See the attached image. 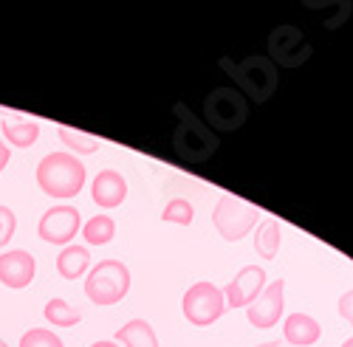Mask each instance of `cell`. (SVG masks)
Returning <instances> with one entry per match:
<instances>
[{
    "mask_svg": "<svg viewBox=\"0 0 353 347\" xmlns=\"http://www.w3.org/2000/svg\"><path fill=\"white\" fill-rule=\"evenodd\" d=\"M3 136L12 147L26 150L40 138V125L37 122H3Z\"/></svg>",
    "mask_w": 353,
    "mask_h": 347,
    "instance_id": "19",
    "label": "cell"
},
{
    "mask_svg": "<svg viewBox=\"0 0 353 347\" xmlns=\"http://www.w3.org/2000/svg\"><path fill=\"white\" fill-rule=\"evenodd\" d=\"M130 291V269L119 260H102L85 280V297L91 299L97 308H110L122 302Z\"/></svg>",
    "mask_w": 353,
    "mask_h": 347,
    "instance_id": "5",
    "label": "cell"
},
{
    "mask_svg": "<svg viewBox=\"0 0 353 347\" xmlns=\"http://www.w3.org/2000/svg\"><path fill=\"white\" fill-rule=\"evenodd\" d=\"M9 158H12V150L6 147V144H3V141H0V172H3V167L9 164Z\"/></svg>",
    "mask_w": 353,
    "mask_h": 347,
    "instance_id": "26",
    "label": "cell"
},
{
    "mask_svg": "<svg viewBox=\"0 0 353 347\" xmlns=\"http://www.w3.org/2000/svg\"><path fill=\"white\" fill-rule=\"evenodd\" d=\"M257 347H288L285 341H266V344H257Z\"/></svg>",
    "mask_w": 353,
    "mask_h": 347,
    "instance_id": "28",
    "label": "cell"
},
{
    "mask_svg": "<svg viewBox=\"0 0 353 347\" xmlns=\"http://www.w3.org/2000/svg\"><path fill=\"white\" fill-rule=\"evenodd\" d=\"M14 229H17V218L9 207H0V249H3L12 238H14Z\"/></svg>",
    "mask_w": 353,
    "mask_h": 347,
    "instance_id": "24",
    "label": "cell"
},
{
    "mask_svg": "<svg viewBox=\"0 0 353 347\" xmlns=\"http://www.w3.org/2000/svg\"><path fill=\"white\" fill-rule=\"evenodd\" d=\"M249 119V102L246 96L232 88V85H223V88H215L203 99V125H207L212 133H234L241 130Z\"/></svg>",
    "mask_w": 353,
    "mask_h": 347,
    "instance_id": "4",
    "label": "cell"
},
{
    "mask_svg": "<svg viewBox=\"0 0 353 347\" xmlns=\"http://www.w3.org/2000/svg\"><path fill=\"white\" fill-rule=\"evenodd\" d=\"M221 68L234 79L238 91H243L252 102H269L277 88V65L266 56H246L241 63L221 60Z\"/></svg>",
    "mask_w": 353,
    "mask_h": 347,
    "instance_id": "3",
    "label": "cell"
},
{
    "mask_svg": "<svg viewBox=\"0 0 353 347\" xmlns=\"http://www.w3.org/2000/svg\"><path fill=\"white\" fill-rule=\"evenodd\" d=\"M91 347H119V344H116V341H94Z\"/></svg>",
    "mask_w": 353,
    "mask_h": 347,
    "instance_id": "27",
    "label": "cell"
},
{
    "mask_svg": "<svg viewBox=\"0 0 353 347\" xmlns=\"http://www.w3.org/2000/svg\"><path fill=\"white\" fill-rule=\"evenodd\" d=\"M57 133H60V141L65 144V147L74 150V153H79V156H91V153L99 150V138H97V136L79 133V130H74V127H60Z\"/></svg>",
    "mask_w": 353,
    "mask_h": 347,
    "instance_id": "21",
    "label": "cell"
},
{
    "mask_svg": "<svg viewBox=\"0 0 353 347\" xmlns=\"http://www.w3.org/2000/svg\"><path fill=\"white\" fill-rule=\"evenodd\" d=\"M285 308V280H274L263 288V294L246 308V319L257 330H269L280 322Z\"/></svg>",
    "mask_w": 353,
    "mask_h": 347,
    "instance_id": "10",
    "label": "cell"
},
{
    "mask_svg": "<svg viewBox=\"0 0 353 347\" xmlns=\"http://www.w3.org/2000/svg\"><path fill=\"white\" fill-rule=\"evenodd\" d=\"M181 311L195 328H207L226 313L223 291L212 282H195L181 299Z\"/></svg>",
    "mask_w": 353,
    "mask_h": 347,
    "instance_id": "7",
    "label": "cell"
},
{
    "mask_svg": "<svg viewBox=\"0 0 353 347\" xmlns=\"http://www.w3.org/2000/svg\"><path fill=\"white\" fill-rule=\"evenodd\" d=\"M91 269V251L88 246H65L57 257V274L63 280H79Z\"/></svg>",
    "mask_w": 353,
    "mask_h": 347,
    "instance_id": "15",
    "label": "cell"
},
{
    "mask_svg": "<svg viewBox=\"0 0 353 347\" xmlns=\"http://www.w3.org/2000/svg\"><path fill=\"white\" fill-rule=\"evenodd\" d=\"M113 235H116V223L110 215H97L82 226V238L91 246H105L113 240Z\"/></svg>",
    "mask_w": 353,
    "mask_h": 347,
    "instance_id": "20",
    "label": "cell"
},
{
    "mask_svg": "<svg viewBox=\"0 0 353 347\" xmlns=\"http://www.w3.org/2000/svg\"><path fill=\"white\" fill-rule=\"evenodd\" d=\"M0 347H9V344H6V341H3V339H0Z\"/></svg>",
    "mask_w": 353,
    "mask_h": 347,
    "instance_id": "30",
    "label": "cell"
},
{
    "mask_svg": "<svg viewBox=\"0 0 353 347\" xmlns=\"http://www.w3.org/2000/svg\"><path fill=\"white\" fill-rule=\"evenodd\" d=\"M192 218H195V209H192V204H190L187 198H172L170 204L161 209V220H167V223L190 226V223H192Z\"/></svg>",
    "mask_w": 353,
    "mask_h": 347,
    "instance_id": "22",
    "label": "cell"
},
{
    "mask_svg": "<svg viewBox=\"0 0 353 347\" xmlns=\"http://www.w3.org/2000/svg\"><path fill=\"white\" fill-rule=\"evenodd\" d=\"M91 198H94V204L102 207V209L122 207L125 198H128L125 176H122V172H116V169H102L99 176L94 178V184H91Z\"/></svg>",
    "mask_w": 353,
    "mask_h": 347,
    "instance_id": "13",
    "label": "cell"
},
{
    "mask_svg": "<svg viewBox=\"0 0 353 347\" xmlns=\"http://www.w3.org/2000/svg\"><path fill=\"white\" fill-rule=\"evenodd\" d=\"M20 347H65L63 339L57 336L54 330H46V328H32L20 336Z\"/></svg>",
    "mask_w": 353,
    "mask_h": 347,
    "instance_id": "23",
    "label": "cell"
},
{
    "mask_svg": "<svg viewBox=\"0 0 353 347\" xmlns=\"http://www.w3.org/2000/svg\"><path fill=\"white\" fill-rule=\"evenodd\" d=\"M37 274V260L23 251V249H14V251H3L0 254V282L6 288H26L32 285Z\"/></svg>",
    "mask_w": 353,
    "mask_h": 347,
    "instance_id": "12",
    "label": "cell"
},
{
    "mask_svg": "<svg viewBox=\"0 0 353 347\" xmlns=\"http://www.w3.org/2000/svg\"><path fill=\"white\" fill-rule=\"evenodd\" d=\"M342 347H353V336H350V339H345V341H342Z\"/></svg>",
    "mask_w": 353,
    "mask_h": 347,
    "instance_id": "29",
    "label": "cell"
},
{
    "mask_svg": "<svg viewBox=\"0 0 353 347\" xmlns=\"http://www.w3.org/2000/svg\"><path fill=\"white\" fill-rule=\"evenodd\" d=\"M311 43L297 25H277L269 37V54L272 63L280 68H300L311 60Z\"/></svg>",
    "mask_w": 353,
    "mask_h": 347,
    "instance_id": "8",
    "label": "cell"
},
{
    "mask_svg": "<svg viewBox=\"0 0 353 347\" xmlns=\"http://www.w3.org/2000/svg\"><path fill=\"white\" fill-rule=\"evenodd\" d=\"M116 344H125V347H159L156 330L150 322L144 319H130L128 325H122L116 330Z\"/></svg>",
    "mask_w": 353,
    "mask_h": 347,
    "instance_id": "16",
    "label": "cell"
},
{
    "mask_svg": "<svg viewBox=\"0 0 353 347\" xmlns=\"http://www.w3.org/2000/svg\"><path fill=\"white\" fill-rule=\"evenodd\" d=\"M43 313H46V319H48L54 328H74V325H79V319H82V313H79L74 305H68L65 299H60V297L48 299Z\"/></svg>",
    "mask_w": 353,
    "mask_h": 347,
    "instance_id": "18",
    "label": "cell"
},
{
    "mask_svg": "<svg viewBox=\"0 0 353 347\" xmlns=\"http://www.w3.org/2000/svg\"><path fill=\"white\" fill-rule=\"evenodd\" d=\"M257 218H260L257 207L246 204L243 198H234V195H221L212 212V223L226 243H238L241 238H246L257 226Z\"/></svg>",
    "mask_w": 353,
    "mask_h": 347,
    "instance_id": "6",
    "label": "cell"
},
{
    "mask_svg": "<svg viewBox=\"0 0 353 347\" xmlns=\"http://www.w3.org/2000/svg\"><path fill=\"white\" fill-rule=\"evenodd\" d=\"M280 243H283V231H280V223L274 218H266L257 231H254V251L263 257V260H274L277 251H280Z\"/></svg>",
    "mask_w": 353,
    "mask_h": 347,
    "instance_id": "17",
    "label": "cell"
},
{
    "mask_svg": "<svg viewBox=\"0 0 353 347\" xmlns=\"http://www.w3.org/2000/svg\"><path fill=\"white\" fill-rule=\"evenodd\" d=\"M85 167L74 153H48L37 164V184L51 198H77L85 187Z\"/></svg>",
    "mask_w": 353,
    "mask_h": 347,
    "instance_id": "2",
    "label": "cell"
},
{
    "mask_svg": "<svg viewBox=\"0 0 353 347\" xmlns=\"http://www.w3.org/2000/svg\"><path fill=\"white\" fill-rule=\"evenodd\" d=\"M339 316H342L345 322H350V325H353V288L339 297Z\"/></svg>",
    "mask_w": 353,
    "mask_h": 347,
    "instance_id": "25",
    "label": "cell"
},
{
    "mask_svg": "<svg viewBox=\"0 0 353 347\" xmlns=\"http://www.w3.org/2000/svg\"><path fill=\"white\" fill-rule=\"evenodd\" d=\"M175 116H179V125H175V130H172L175 156H179L181 161H187V164H201V161L212 158L221 147L218 136L184 105H175Z\"/></svg>",
    "mask_w": 353,
    "mask_h": 347,
    "instance_id": "1",
    "label": "cell"
},
{
    "mask_svg": "<svg viewBox=\"0 0 353 347\" xmlns=\"http://www.w3.org/2000/svg\"><path fill=\"white\" fill-rule=\"evenodd\" d=\"M266 269L263 266H246L234 274V280L223 288L226 308H249L266 288Z\"/></svg>",
    "mask_w": 353,
    "mask_h": 347,
    "instance_id": "11",
    "label": "cell"
},
{
    "mask_svg": "<svg viewBox=\"0 0 353 347\" xmlns=\"http://www.w3.org/2000/svg\"><path fill=\"white\" fill-rule=\"evenodd\" d=\"M319 336H322V328L308 313H291L283 325V339L285 344H294V347H308L319 341Z\"/></svg>",
    "mask_w": 353,
    "mask_h": 347,
    "instance_id": "14",
    "label": "cell"
},
{
    "mask_svg": "<svg viewBox=\"0 0 353 347\" xmlns=\"http://www.w3.org/2000/svg\"><path fill=\"white\" fill-rule=\"evenodd\" d=\"M79 229H82V215H79V209L63 204V207H51V209L40 218L37 235H40V240L54 243V246H71V240L77 238Z\"/></svg>",
    "mask_w": 353,
    "mask_h": 347,
    "instance_id": "9",
    "label": "cell"
}]
</instances>
